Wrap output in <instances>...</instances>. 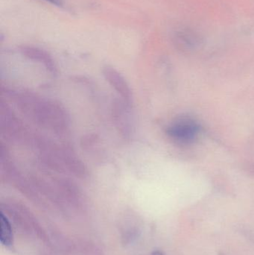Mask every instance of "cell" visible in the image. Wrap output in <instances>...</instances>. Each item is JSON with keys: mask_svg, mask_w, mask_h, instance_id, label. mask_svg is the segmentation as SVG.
I'll list each match as a JSON object with an SVG mask.
<instances>
[{"mask_svg": "<svg viewBox=\"0 0 254 255\" xmlns=\"http://www.w3.org/2000/svg\"><path fill=\"white\" fill-rule=\"evenodd\" d=\"M1 92L39 127L58 135L64 134L70 129V114L59 102L25 89L2 87Z\"/></svg>", "mask_w": 254, "mask_h": 255, "instance_id": "obj_1", "label": "cell"}, {"mask_svg": "<svg viewBox=\"0 0 254 255\" xmlns=\"http://www.w3.org/2000/svg\"><path fill=\"white\" fill-rule=\"evenodd\" d=\"M1 211L10 220L12 225L24 235L46 239V235L31 211L22 204L13 201L1 202Z\"/></svg>", "mask_w": 254, "mask_h": 255, "instance_id": "obj_2", "label": "cell"}, {"mask_svg": "<svg viewBox=\"0 0 254 255\" xmlns=\"http://www.w3.org/2000/svg\"><path fill=\"white\" fill-rule=\"evenodd\" d=\"M0 127L1 133L5 138L22 145H26L33 133L3 102L0 106Z\"/></svg>", "mask_w": 254, "mask_h": 255, "instance_id": "obj_3", "label": "cell"}, {"mask_svg": "<svg viewBox=\"0 0 254 255\" xmlns=\"http://www.w3.org/2000/svg\"><path fill=\"white\" fill-rule=\"evenodd\" d=\"M200 133V126L193 118L180 116L174 118L167 128L170 139L182 145L192 143Z\"/></svg>", "mask_w": 254, "mask_h": 255, "instance_id": "obj_4", "label": "cell"}, {"mask_svg": "<svg viewBox=\"0 0 254 255\" xmlns=\"http://www.w3.org/2000/svg\"><path fill=\"white\" fill-rule=\"evenodd\" d=\"M132 105L125 103L122 99H116L112 103V118L115 127L124 138H130L134 130Z\"/></svg>", "mask_w": 254, "mask_h": 255, "instance_id": "obj_5", "label": "cell"}, {"mask_svg": "<svg viewBox=\"0 0 254 255\" xmlns=\"http://www.w3.org/2000/svg\"><path fill=\"white\" fill-rule=\"evenodd\" d=\"M103 76L110 87L117 93L119 98L128 104H133L132 91L125 78L114 67L106 66L102 70Z\"/></svg>", "mask_w": 254, "mask_h": 255, "instance_id": "obj_6", "label": "cell"}, {"mask_svg": "<svg viewBox=\"0 0 254 255\" xmlns=\"http://www.w3.org/2000/svg\"><path fill=\"white\" fill-rule=\"evenodd\" d=\"M20 52L28 59L43 65L46 71L52 76H56L58 73L56 64L47 52L31 46L21 47Z\"/></svg>", "mask_w": 254, "mask_h": 255, "instance_id": "obj_7", "label": "cell"}, {"mask_svg": "<svg viewBox=\"0 0 254 255\" xmlns=\"http://www.w3.org/2000/svg\"><path fill=\"white\" fill-rule=\"evenodd\" d=\"M140 235V226L137 217L128 216L121 227V236L125 245L134 244Z\"/></svg>", "mask_w": 254, "mask_h": 255, "instance_id": "obj_8", "label": "cell"}, {"mask_svg": "<svg viewBox=\"0 0 254 255\" xmlns=\"http://www.w3.org/2000/svg\"><path fill=\"white\" fill-rule=\"evenodd\" d=\"M13 225L4 213H0V242L5 247L13 244Z\"/></svg>", "mask_w": 254, "mask_h": 255, "instance_id": "obj_9", "label": "cell"}, {"mask_svg": "<svg viewBox=\"0 0 254 255\" xmlns=\"http://www.w3.org/2000/svg\"><path fill=\"white\" fill-rule=\"evenodd\" d=\"M46 1H49L53 4H56L58 6L62 5V1L61 0H46Z\"/></svg>", "mask_w": 254, "mask_h": 255, "instance_id": "obj_10", "label": "cell"}, {"mask_svg": "<svg viewBox=\"0 0 254 255\" xmlns=\"http://www.w3.org/2000/svg\"><path fill=\"white\" fill-rule=\"evenodd\" d=\"M152 255H164L163 254V253H161V252L155 251V252H153V253H152Z\"/></svg>", "mask_w": 254, "mask_h": 255, "instance_id": "obj_11", "label": "cell"}]
</instances>
